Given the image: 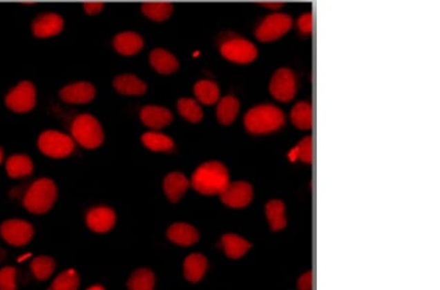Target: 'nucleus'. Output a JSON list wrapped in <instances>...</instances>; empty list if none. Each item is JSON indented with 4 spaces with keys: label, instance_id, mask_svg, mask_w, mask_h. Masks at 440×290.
Listing matches in <instances>:
<instances>
[{
    "label": "nucleus",
    "instance_id": "18",
    "mask_svg": "<svg viewBox=\"0 0 440 290\" xmlns=\"http://www.w3.org/2000/svg\"><path fill=\"white\" fill-rule=\"evenodd\" d=\"M114 46L122 55L131 56L138 53L143 48L144 40L136 32H124L115 37Z\"/></svg>",
    "mask_w": 440,
    "mask_h": 290
},
{
    "label": "nucleus",
    "instance_id": "6",
    "mask_svg": "<svg viewBox=\"0 0 440 290\" xmlns=\"http://www.w3.org/2000/svg\"><path fill=\"white\" fill-rule=\"evenodd\" d=\"M7 107L18 114L30 112L37 103V90L32 82L23 81L7 94Z\"/></svg>",
    "mask_w": 440,
    "mask_h": 290
},
{
    "label": "nucleus",
    "instance_id": "37",
    "mask_svg": "<svg viewBox=\"0 0 440 290\" xmlns=\"http://www.w3.org/2000/svg\"><path fill=\"white\" fill-rule=\"evenodd\" d=\"M298 287L300 290H312L313 275L312 271L301 276L298 280Z\"/></svg>",
    "mask_w": 440,
    "mask_h": 290
},
{
    "label": "nucleus",
    "instance_id": "17",
    "mask_svg": "<svg viewBox=\"0 0 440 290\" xmlns=\"http://www.w3.org/2000/svg\"><path fill=\"white\" fill-rule=\"evenodd\" d=\"M168 238L171 242L181 246H190L200 239L197 229L186 223H176L171 226L168 231Z\"/></svg>",
    "mask_w": 440,
    "mask_h": 290
},
{
    "label": "nucleus",
    "instance_id": "9",
    "mask_svg": "<svg viewBox=\"0 0 440 290\" xmlns=\"http://www.w3.org/2000/svg\"><path fill=\"white\" fill-rule=\"evenodd\" d=\"M221 54L232 62L247 64L253 62L258 56L255 44L244 39H233L221 46Z\"/></svg>",
    "mask_w": 440,
    "mask_h": 290
},
{
    "label": "nucleus",
    "instance_id": "7",
    "mask_svg": "<svg viewBox=\"0 0 440 290\" xmlns=\"http://www.w3.org/2000/svg\"><path fill=\"white\" fill-rule=\"evenodd\" d=\"M291 23L293 20L288 14H271L261 22L256 30V37L262 42L278 39L291 29Z\"/></svg>",
    "mask_w": 440,
    "mask_h": 290
},
{
    "label": "nucleus",
    "instance_id": "26",
    "mask_svg": "<svg viewBox=\"0 0 440 290\" xmlns=\"http://www.w3.org/2000/svg\"><path fill=\"white\" fill-rule=\"evenodd\" d=\"M194 93L198 100L204 105H213L220 100V87L211 80H200L194 86Z\"/></svg>",
    "mask_w": 440,
    "mask_h": 290
},
{
    "label": "nucleus",
    "instance_id": "19",
    "mask_svg": "<svg viewBox=\"0 0 440 290\" xmlns=\"http://www.w3.org/2000/svg\"><path fill=\"white\" fill-rule=\"evenodd\" d=\"M150 62L153 68L162 75H171L175 72L180 67L178 59L164 49L157 48L152 51Z\"/></svg>",
    "mask_w": 440,
    "mask_h": 290
},
{
    "label": "nucleus",
    "instance_id": "24",
    "mask_svg": "<svg viewBox=\"0 0 440 290\" xmlns=\"http://www.w3.org/2000/svg\"><path fill=\"white\" fill-rule=\"evenodd\" d=\"M265 212L273 232L283 230L287 226L286 206L279 200H272L265 206Z\"/></svg>",
    "mask_w": 440,
    "mask_h": 290
},
{
    "label": "nucleus",
    "instance_id": "15",
    "mask_svg": "<svg viewBox=\"0 0 440 290\" xmlns=\"http://www.w3.org/2000/svg\"><path fill=\"white\" fill-rule=\"evenodd\" d=\"M140 117L146 126L156 130L168 126L173 119V115L169 108L159 106H147L143 108Z\"/></svg>",
    "mask_w": 440,
    "mask_h": 290
},
{
    "label": "nucleus",
    "instance_id": "8",
    "mask_svg": "<svg viewBox=\"0 0 440 290\" xmlns=\"http://www.w3.org/2000/svg\"><path fill=\"white\" fill-rule=\"evenodd\" d=\"M270 92L272 96L281 102H288L296 95V75L290 68H279L273 75L270 81Z\"/></svg>",
    "mask_w": 440,
    "mask_h": 290
},
{
    "label": "nucleus",
    "instance_id": "4",
    "mask_svg": "<svg viewBox=\"0 0 440 290\" xmlns=\"http://www.w3.org/2000/svg\"><path fill=\"white\" fill-rule=\"evenodd\" d=\"M72 133L75 140L86 148H98L104 141L102 126L91 115H82L77 117L73 124Z\"/></svg>",
    "mask_w": 440,
    "mask_h": 290
},
{
    "label": "nucleus",
    "instance_id": "28",
    "mask_svg": "<svg viewBox=\"0 0 440 290\" xmlns=\"http://www.w3.org/2000/svg\"><path fill=\"white\" fill-rule=\"evenodd\" d=\"M291 119L298 128L307 130L312 127V107L309 103L298 102L291 108Z\"/></svg>",
    "mask_w": 440,
    "mask_h": 290
},
{
    "label": "nucleus",
    "instance_id": "25",
    "mask_svg": "<svg viewBox=\"0 0 440 290\" xmlns=\"http://www.w3.org/2000/svg\"><path fill=\"white\" fill-rule=\"evenodd\" d=\"M240 110L239 100L234 96H225L220 101L218 105V122L223 126H229L236 119Z\"/></svg>",
    "mask_w": 440,
    "mask_h": 290
},
{
    "label": "nucleus",
    "instance_id": "23",
    "mask_svg": "<svg viewBox=\"0 0 440 290\" xmlns=\"http://www.w3.org/2000/svg\"><path fill=\"white\" fill-rule=\"evenodd\" d=\"M34 171V164L27 155H14L6 162L7 174L11 178H23L29 176Z\"/></svg>",
    "mask_w": 440,
    "mask_h": 290
},
{
    "label": "nucleus",
    "instance_id": "16",
    "mask_svg": "<svg viewBox=\"0 0 440 290\" xmlns=\"http://www.w3.org/2000/svg\"><path fill=\"white\" fill-rule=\"evenodd\" d=\"M190 182L187 177L180 172H173L164 178V190L171 202H178L187 192Z\"/></svg>",
    "mask_w": 440,
    "mask_h": 290
},
{
    "label": "nucleus",
    "instance_id": "1",
    "mask_svg": "<svg viewBox=\"0 0 440 290\" xmlns=\"http://www.w3.org/2000/svg\"><path fill=\"white\" fill-rule=\"evenodd\" d=\"M191 184L202 195H220L230 184L229 172L220 162H206L194 172Z\"/></svg>",
    "mask_w": 440,
    "mask_h": 290
},
{
    "label": "nucleus",
    "instance_id": "12",
    "mask_svg": "<svg viewBox=\"0 0 440 290\" xmlns=\"http://www.w3.org/2000/svg\"><path fill=\"white\" fill-rule=\"evenodd\" d=\"M116 213L110 207L99 206L90 209L87 213L88 227L96 233L109 232L116 224Z\"/></svg>",
    "mask_w": 440,
    "mask_h": 290
},
{
    "label": "nucleus",
    "instance_id": "20",
    "mask_svg": "<svg viewBox=\"0 0 440 290\" xmlns=\"http://www.w3.org/2000/svg\"><path fill=\"white\" fill-rule=\"evenodd\" d=\"M221 246L229 258L239 259L251 249V244L240 235L228 233L221 239Z\"/></svg>",
    "mask_w": 440,
    "mask_h": 290
},
{
    "label": "nucleus",
    "instance_id": "31",
    "mask_svg": "<svg viewBox=\"0 0 440 290\" xmlns=\"http://www.w3.org/2000/svg\"><path fill=\"white\" fill-rule=\"evenodd\" d=\"M178 108L180 114L185 119L191 122H201L204 117L201 106L194 99L182 98L178 101Z\"/></svg>",
    "mask_w": 440,
    "mask_h": 290
},
{
    "label": "nucleus",
    "instance_id": "40",
    "mask_svg": "<svg viewBox=\"0 0 440 290\" xmlns=\"http://www.w3.org/2000/svg\"><path fill=\"white\" fill-rule=\"evenodd\" d=\"M87 290H105V289H103V287H101V285H94V287H91L90 289H88Z\"/></svg>",
    "mask_w": 440,
    "mask_h": 290
},
{
    "label": "nucleus",
    "instance_id": "36",
    "mask_svg": "<svg viewBox=\"0 0 440 290\" xmlns=\"http://www.w3.org/2000/svg\"><path fill=\"white\" fill-rule=\"evenodd\" d=\"M298 28L303 34H310L313 28L312 13H305L300 16L298 21Z\"/></svg>",
    "mask_w": 440,
    "mask_h": 290
},
{
    "label": "nucleus",
    "instance_id": "30",
    "mask_svg": "<svg viewBox=\"0 0 440 290\" xmlns=\"http://www.w3.org/2000/svg\"><path fill=\"white\" fill-rule=\"evenodd\" d=\"M143 13L154 21L166 20L173 12V6L169 2H147L142 6Z\"/></svg>",
    "mask_w": 440,
    "mask_h": 290
},
{
    "label": "nucleus",
    "instance_id": "35",
    "mask_svg": "<svg viewBox=\"0 0 440 290\" xmlns=\"http://www.w3.org/2000/svg\"><path fill=\"white\" fill-rule=\"evenodd\" d=\"M16 270L6 267L0 270V290H16Z\"/></svg>",
    "mask_w": 440,
    "mask_h": 290
},
{
    "label": "nucleus",
    "instance_id": "32",
    "mask_svg": "<svg viewBox=\"0 0 440 290\" xmlns=\"http://www.w3.org/2000/svg\"><path fill=\"white\" fill-rule=\"evenodd\" d=\"M30 269L37 280H47L55 270V261L50 257H37L30 264Z\"/></svg>",
    "mask_w": 440,
    "mask_h": 290
},
{
    "label": "nucleus",
    "instance_id": "5",
    "mask_svg": "<svg viewBox=\"0 0 440 290\" xmlns=\"http://www.w3.org/2000/svg\"><path fill=\"white\" fill-rule=\"evenodd\" d=\"M37 145L44 155L54 159L68 157L75 148L74 140L70 136L54 130L44 132L39 136Z\"/></svg>",
    "mask_w": 440,
    "mask_h": 290
},
{
    "label": "nucleus",
    "instance_id": "27",
    "mask_svg": "<svg viewBox=\"0 0 440 290\" xmlns=\"http://www.w3.org/2000/svg\"><path fill=\"white\" fill-rule=\"evenodd\" d=\"M142 142L153 152H169L174 148L173 139L160 132H147L142 136Z\"/></svg>",
    "mask_w": 440,
    "mask_h": 290
},
{
    "label": "nucleus",
    "instance_id": "21",
    "mask_svg": "<svg viewBox=\"0 0 440 290\" xmlns=\"http://www.w3.org/2000/svg\"><path fill=\"white\" fill-rule=\"evenodd\" d=\"M208 270V260L202 254H191L185 259L184 276L193 284L200 282Z\"/></svg>",
    "mask_w": 440,
    "mask_h": 290
},
{
    "label": "nucleus",
    "instance_id": "29",
    "mask_svg": "<svg viewBox=\"0 0 440 290\" xmlns=\"http://www.w3.org/2000/svg\"><path fill=\"white\" fill-rule=\"evenodd\" d=\"M128 287L129 290H154V273L149 269L135 271L128 280Z\"/></svg>",
    "mask_w": 440,
    "mask_h": 290
},
{
    "label": "nucleus",
    "instance_id": "39",
    "mask_svg": "<svg viewBox=\"0 0 440 290\" xmlns=\"http://www.w3.org/2000/svg\"><path fill=\"white\" fill-rule=\"evenodd\" d=\"M261 6L270 9H279L280 7L283 6V3L281 2H265V3H261Z\"/></svg>",
    "mask_w": 440,
    "mask_h": 290
},
{
    "label": "nucleus",
    "instance_id": "10",
    "mask_svg": "<svg viewBox=\"0 0 440 290\" xmlns=\"http://www.w3.org/2000/svg\"><path fill=\"white\" fill-rule=\"evenodd\" d=\"M254 197V190L251 184L245 181L230 183L221 193L223 204L233 209H243L251 204Z\"/></svg>",
    "mask_w": 440,
    "mask_h": 290
},
{
    "label": "nucleus",
    "instance_id": "34",
    "mask_svg": "<svg viewBox=\"0 0 440 290\" xmlns=\"http://www.w3.org/2000/svg\"><path fill=\"white\" fill-rule=\"evenodd\" d=\"M79 287V273L73 269L61 273L54 280L50 290H77Z\"/></svg>",
    "mask_w": 440,
    "mask_h": 290
},
{
    "label": "nucleus",
    "instance_id": "41",
    "mask_svg": "<svg viewBox=\"0 0 440 290\" xmlns=\"http://www.w3.org/2000/svg\"><path fill=\"white\" fill-rule=\"evenodd\" d=\"M2 160H3V151L0 148V164H1Z\"/></svg>",
    "mask_w": 440,
    "mask_h": 290
},
{
    "label": "nucleus",
    "instance_id": "22",
    "mask_svg": "<svg viewBox=\"0 0 440 290\" xmlns=\"http://www.w3.org/2000/svg\"><path fill=\"white\" fill-rule=\"evenodd\" d=\"M117 92L124 95H142L147 91V86L142 79L133 75H122L114 80Z\"/></svg>",
    "mask_w": 440,
    "mask_h": 290
},
{
    "label": "nucleus",
    "instance_id": "3",
    "mask_svg": "<svg viewBox=\"0 0 440 290\" xmlns=\"http://www.w3.org/2000/svg\"><path fill=\"white\" fill-rule=\"evenodd\" d=\"M57 199V187L50 179L42 178L35 181L30 186L23 205L30 212L35 214H44L50 211Z\"/></svg>",
    "mask_w": 440,
    "mask_h": 290
},
{
    "label": "nucleus",
    "instance_id": "14",
    "mask_svg": "<svg viewBox=\"0 0 440 290\" xmlns=\"http://www.w3.org/2000/svg\"><path fill=\"white\" fill-rule=\"evenodd\" d=\"M95 94V87L84 81L65 86L60 92V97L67 103L86 104L93 100Z\"/></svg>",
    "mask_w": 440,
    "mask_h": 290
},
{
    "label": "nucleus",
    "instance_id": "33",
    "mask_svg": "<svg viewBox=\"0 0 440 290\" xmlns=\"http://www.w3.org/2000/svg\"><path fill=\"white\" fill-rule=\"evenodd\" d=\"M289 160L296 162L300 160L305 164H312V136L305 137L301 139L300 143L291 148L289 152Z\"/></svg>",
    "mask_w": 440,
    "mask_h": 290
},
{
    "label": "nucleus",
    "instance_id": "38",
    "mask_svg": "<svg viewBox=\"0 0 440 290\" xmlns=\"http://www.w3.org/2000/svg\"><path fill=\"white\" fill-rule=\"evenodd\" d=\"M84 8L89 15H95L103 10L104 4L102 2H88V3L84 4Z\"/></svg>",
    "mask_w": 440,
    "mask_h": 290
},
{
    "label": "nucleus",
    "instance_id": "11",
    "mask_svg": "<svg viewBox=\"0 0 440 290\" xmlns=\"http://www.w3.org/2000/svg\"><path fill=\"white\" fill-rule=\"evenodd\" d=\"M2 238L15 246L27 244L34 235V228L23 220H8L0 228Z\"/></svg>",
    "mask_w": 440,
    "mask_h": 290
},
{
    "label": "nucleus",
    "instance_id": "13",
    "mask_svg": "<svg viewBox=\"0 0 440 290\" xmlns=\"http://www.w3.org/2000/svg\"><path fill=\"white\" fill-rule=\"evenodd\" d=\"M32 32L37 37H49L60 34L64 20L55 13L41 14L32 23Z\"/></svg>",
    "mask_w": 440,
    "mask_h": 290
},
{
    "label": "nucleus",
    "instance_id": "2",
    "mask_svg": "<svg viewBox=\"0 0 440 290\" xmlns=\"http://www.w3.org/2000/svg\"><path fill=\"white\" fill-rule=\"evenodd\" d=\"M285 122L284 113L274 105H260L251 108L245 117V126L254 134L277 130Z\"/></svg>",
    "mask_w": 440,
    "mask_h": 290
}]
</instances>
